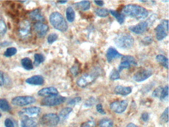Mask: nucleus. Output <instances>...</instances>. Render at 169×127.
Returning a JSON list of instances; mask_svg holds the SVG:
<instances>
[{
	"instance_id": "obj_1",
	"label": "nucleus",
	"mask_w": 169,
	"mask_h": 127,
	"mask_svg": "<svg viewBox=\"0 0 169 127\" xmlns=\"http://www.w3.org/2000/svg\"><path fill=\"white\" fill-rule=\"evenodd\" d=\"M123 15L132 17L137 20H142L146 18L148 12L146 9L140 5L130 4L123 8Z\"/></svg>"
},
{
	"instance_id": "obj_2",
	"label": "nucleus",
	"mask_w": 169,
	"mask_h": 127,
	"mask_svg": "<svg viewBox=\"0 0 169 127\" xmlns=\"http://www.w3.org/2000/svg\"><path fill=\"white\" fill-rule=\"evenodd\" d=\"M102 74V70L99 67H95L90 73L83 74L77 81V85L79 87L84 88L91 83Z\"/></svg>"
},
{
	"instance_id": "obj_3",
	"label": "nucleus",
	"mask_w": 169,
	"mask_h": 127,
	"mask_svg": "<svg viewBox=\"0 0 169 127\" xmlns=\"http://www.w3.org/2000/svg\"><path fill=\"white\" fill-rule=\"evenodd\" d=\"M117 47L123 49H130L135 42L134 37L128 33H122L117 35L114 40Z\"/></svg>"
},
{
	"instance_id": "obj_4",
	"label": "nucleus",
	"mask_w": 169,
	"mask_h": 127,
	"mask_svg": "<svg viewBox=\"0 0 169 127\" xmlns=\"http://www.w3.org/2000/svg\"><path fill=\"white\" fill-rule=\"evenodd\" d=\"M50 22L53 27L58 31L65 32L67 31L68 25L62 14L58 12H54L50 16Z\"/></svg>"
},
{
	"instance_id": "obj_5",
	"label": "nucleus",
	"mask_w": 169,
	"mask_h": 127,
	"mask_svg": "<svg viewBox=\"0 0 169 127\" xmlns=\"http://www.w3.org/2000/svg\"><path fill=\"white\" fill-rule=\"evenodd\" d=\"M66 99V97L61 95H51L42 99L41 101V104L42 106L47 107L57 106L63 103Z\"/></svg>"
},
{
	"instance_id": "obj_6",
	"label": "nucleus",
	"mask_w": 169,
	"mask_h": 127,
	"mask_svg": "<svg viewBox=\"0 0 169 127\" xmlns=\"http://www.w3.org/2000/svg\"><path fill=\"white\" fill-rule=\"evenodd\" d=\"M59 121V116L54 113H50L44 115L40 119V122L43 126L52 127L57 126Z\"/></svg>"
},
{
	"instance_id": "obj_7",
	"label": "nucleus",
	"mask_w": 169,
	"mask_h": 127,
	"mask_svg": "<svg viewBox=\"0 0 169 127\" xmlns=\"http://www.w3.org/2000/svg\"><path fill=\"white\" fill-rule=\"evenodd\" d=\"M168 24L169 20H162L161 24H159L155 29L156 38L158 41H161L165 38L167 36L169 28Z\"/></svg>"
},
{
	"instance_id": "obj_8",
	"label": "nucleus",
	"mask_w": 169,
	"mask_h": 127,
	"mask_svg": "<svg viewBox=\"0 0 169 127\" xmlns=\"http://www.w3.org/2000/svg\"><path fill=\"white\" fill-rule=\"evenodd\" d=\"M36 101L35 98L31 96L16 97L12 100V104L16 106H24L31 104Z\"/></svg>"
},
{
	"instance_id": "obj_9",
	"label": "nucleus",
	"mask_w": 169,
	"mask_h": 127,
	"mask_svg": "<svg viewBox=\"0 0 169 127\" xmlns=\"http://www.w3.org/2000/svg\"><path fill=\"white\" fill-rule=\"evenodd\" d=\"M153 74V71L150 69H142L134 74L133 79L136 82H142L149 78Z\"/></svg>"
},
{
	"instance_id": "obj_10",
	"label": "nucleus",
	"mask_w": 169,
	"mask_h": 127,
	"mask_svg": "<svg viewBox=\"0 0 169 127\" xmlns=\"http://www.w3.org/2000/svg\"><path fill=\"white\" fill-rule=\"evenodd\" d=\"M128 106V102L127 100L118 101L112 102L110 104L111 110L114 112L120 114L126 111Z\"/></svg>"
},
{
	"instance_id": "obj_11",
	"label": "nucleus",
	"mask_w": 169,
	"mask_h": 127,
	"mask_svg": "<svg viewBox=\"0 0 169 127\" xmlns=\"http://www.w3.org/2000/svg\"><path fill=\"white\" fill-rule=\"evenodd\" d=\"M31 25L29 21L24 20L20 24L19 32L20 37L25 38L31 34Z\"/></svg>"
},
{
	"instance_id": "obj_12",
	"label": "nucleus",
	"mask_w": 169,
	"mask_h": 127,
	"mask_svg": "<svg viewBox=\"0 0 169 127\" xmlns=\"http://www.w3.org/2000/svg\"><path fill=\"white\" fill-rule=\"evenodd\" d=\"M148 26L149 25L146 21H142L136 25L130 27L129 30L136 34H142L146 31Z\"/></svg>"
},
{
	"instance_id": "obj_13",
	"label": "nucleus",
	"mask_w": 169,
	"mask_h": 127,
	"mask_svg": "<svg viewBox=\"0 0 169 127\" xmlns=\"http://www.w3.org/2000/svg\"><path fill=\"white\" fill-rule=\"evenodd\" d=\"M34 29L37 35L40 38H42L46 34L49 30V27L46 24L37 22L34 25Z\"/></svg>"
},
{
	"instance_id": "obj_14",
	"label": "nucleus",
	"mask_w": 169,
	"mask_h": 127,
	"mask_svg": "<svg viewBox=\"0 0 169 127\" xmlns=\"http://www.w3.org/2000/svg\"><path fill=\"white\" fill-rule=\"evenodd\" d=\"M41 112V109L38 107H31L23 109L20 111V115H26L29 116H33L34 115H38Z\"/></svg>"
},
{
	"instance_id": "obj_15",
	"label": "nucleus",
	"mask_w": 169,
	"mask_h": 127,
	"mask_svg": "<svg viewBox=\"0 0 169 127\" xmlns=\"http://www.w3.org/2000/svg\"><path fill=\"white\" fill-rule=\"evenodd\" d=\"M106 57L108 62L111 63L116 59L120 58V57H122V55L119 53L118 51L114 48L110 47L107 50Z\"/></svg>"
},
{
	"instance_id": "obj_16",
	"label": "nucleus",
	"mask_w": 169,
	"mask_h": 127,
	"mask_svg": "<svg viewBox=\"0 0 169 127\" xmlns=\"http://www.w3.org/2000/svg\"><path fill=\"white\" fill-rule=\"evenodd\" d=\"M21 127H37V124L34 119L23 115L20 122Z\"/></svg>"
},
{
	"instance_id": "obj_17",
	"label": "nucleus",
	"mask_w": 169,
	"mask_h": 127,
	"mask_svg": "<svg viewBox=\"0 0 169 127\" xmlns=\"http://www.w3.org/2000/svg\"><path fill=\"white\" fill-rule=\"evenodd\" d=\"M25 82L29 85H41L44 82V78L42 75H35L28 78Z\"/></svg>"
},
{
	"instance_id": "obj_18",
	"label": "nucleus",
	"mask_w": 169,
	"mask_h": 127,
	"mask_svg": "<svg viewBox=\"0 0 169 127\" xmlns=\"http://www.w3.org/2000/svg\"><path fill=\"white\" fill-rule=\"evenodd\" d=\"M38 94L41 96H51V95H58V91L57 89L54 87H46L40 90Z\"/></svg>"
},
{
	"instance_id": "obj_19",
	"label": "nucleus",
	"mask_w": 169,
	"mask_h": 127,
	"mask_svg": "<svg viewBox=\"0 0 169 127\" xmlns=\"http://www.w3.org/2000/svg\"><path fill=\"white\" fill-rule=\"evenodd\" d=\"M132 89L129 86H123L121 85H118L114 89V93L117 95L127 96L131 94Z\"/></svg>"
},
{
	"instance_id": "obj_20",
	"label": "nucleus",
	"mask_w": 169,
	"mask_h": 127,
	"mask_svg": "<svg viewBox=\"0 0 169 127\" xmlns=\"http://www.w3.org/2000/svg\"><path fill=\"white\" fill-rule=\"evenodd\" d=\"M29 16L33 20H36L40 23H42L44 20V17L39 9H36L31 12V13H29Z\"/></svg>"
},
{
	"instance_id": "obj_21",
	"label": "nucleus",
	"mask_w": 169,
	"mask_h": 127,
	"mask_svg": "<svg viewBox=\"0 0 169 127\" xmlns=\"http://www.w3.org/2000/svg\"><path fill=\"white\" fill-rule=\"evenodd\" d=\"M75 7L81 11H86L90 9V2L88 1H82L74 4Z\"/></svg>"
},
{
	"instance_id": "obj_22",
	"label": "nucleus",
	"mask_w": 169,
	"mask_h": 127,
	"mask_svg": "<svg viewBox=\"0 0 169 127\" xmlns=\"http://www.w3.org/2000/svg\"><path fill=\"white\" fill-rule=\"evenodd\" d=\"M156 61L162 66L164 67L166 69H168L169 62L168 59L163 55H158L156 57Z\"/></svg>"
},
{
	"instance_id": "obj_23",
	"label": "nucleus",
	"mask_w": 169,
	"mask_h": 127,
	"mask_svg": "<svg viewBox=\"0 0 169 127\" xmlns=\"http://www.w3.org/2000/svg\"><path fill=\"white\" fill-rule=\"evenodd\" d=\"M21 64L22 66L26 70H31L33 69V63L32 62L31 60L29 58L26 57L23 58L21 60Z\"/></svg>"
},
{
	"instance_id": "obj_24",
	"label": "nucleus",
	"mask_w": 169,
	"mask_h": 127,
	"mask_svg": "<svg viewBox=\"0 0 169 127\" xmlns=\"http://www.w3.org/2000/svg\"><path fill=\"white\" fill-rule=\"evenodd\" d=\"M109 12L111 15L115 17V19H116L118 23L120 24H122L124 23L125 16L123 15V13H119L117 11H114V10H110Z\"/></svg>"
},
{
	"instance_id": "obj_25",
	"label": "nucleus",
	"mask_w": 169,
	"mask_h": 127,
	"mask_svg": "<svg viewBox=\"0 0 169 127\" xmlns=\"http://www.w3.org/2000/svg\"><path fill=\"white\" fill-rule=\"evenodd\" d=\"M66 15L67 19L69 22L73 23V21H74L75 20V13L73 8L70 7H68L66 9Z\"/></svg>"
},
{
	"instance_id": "obj_26",
	"label": "nucleus",
	"mask_w": 169,
	"mask_h": 127,
	"mask_svg": "<svg viewBox=\"0 0 169 127\" xmlns=\"http://www.w3.org/2000/svg\"><path fill=\"white\" fill-rule=\"evenodd\" d=\"M0 109L3 111L8 112L11 110V107L5 99H0Z\"/></svg>"
},
{
	"instance_id": "obj_27",
	"label": "nucleus",
	"mask_w": 169,
	"mask_h": 127,
	"mask_svg": "<svg viewBox=\"0 0 169 127\" xmlns=\"http://www.w3.org/2000/svg\"><path fill=\"white\" fill-rule=\"evenodd\" d=\"M34 65L35 66L38 67L39 66L41 63H42L45 61V57L43 55L40 53H37L34 55Z\"/></svg>"
},
{
	"instance_id": "obj_28",
	"label": "nucleus",
	"mask_w": 169,
	"mask_h": 127,
	"mask_svg": "<svg viewBox=\"0 0 169 127\" xmlns=\"http://www.w3.org/2000/svg\"><path fill=\"white\" fill-rule=\"evenodd\" d=\"M73 111V109L70 107H66L63 109L62 110L60 111L59 113V119H65L67 118V117L70 114L71 111Z\"/></svg>"
},
{
	"instance_id": "obj_29",
	"label": "nucleus",
	"mask_w": 169,
	"mask_h": 127,
	"mask_svg": "<svg viewBox=\"0 0 169 127\" xmlns=\"http://www.w3.org/2000/svg\"><path fill=\"white\" fill-rule=\"evenodd\" d=\"M113 123L111 119L103 118L99 122V127H113Z\"/></svg>"
},
{
	"instance_id": "obj_30",
	"label": "nucleus",
	"mask_w": 169,
	"mask_h": 127,
	"mask_svg": "<svg viewBox=\"0 0 169 127\" xmlns=\"http://www.w3.org/2000/svg\"><path fill=\"white\" fill-rule=\"evenodd\" d=\"M95 13L99 17H105L108 16L109 12L106 9L97 8L95 9Z\"/></svg>"
},
{
	"instance_id": "obj_31",
	"label": "nucleus",
	"mask_w": 169,
	"mask_h": 127,
	"mask_svg": "<svg viewBox=\"0 0 169 127\" xmlns=\"http://www.w3.org/2000/svg\"><path fill=\"white\" fill-rule=\"evenodd\" d=\"M17 53V49L15 47H10L7 48L4 52V55L6 57H11L15 55Z\"/></svg>"
},
{
	"instance_id": "obj_32",
	"label": "nucleus",
	"mask_w": 169,
	"mask_h": 127,
	"mask_svg": "<svg viewBox=\"0 0 169 127\" xmlns=\"http://www.w3.org/2000/svg\"><path fill=\"white\" fill-rule=\"evenodd\" d=\"M131 66V65L130 63L124 60H122V62L118 67V71L120 73V71H122L124 69H130Z\"/></svg>"
},
{
	"instance_id": "obj_33",
	"label": "nucleus",
	"mask_w": 169,
	"mask_h": 127,
	"mask_svg": "<svg viewBox=\"0 0 169 127\" xmlns=\"http://www.w3.org/2000/svg\"><path fill=\"white\" fill-rule=\"evenodd\" d=\"M110 79L112 81H115V80H118L120 78V72L118 71V70L116 69H114L110 73L109 75Z\"/></svg>"
},
{
	"instance_id": "obj_34",
	"label": "nucleus",
	"mask_w": 169,
	"mask_h": 127,
	"mask_svg": "<svg viewBox=\"0 0 169 127\" xmlns=\"http://www.w3.org/2000/svg\"><path fill=\"white\" fill-rule=\"evenodd\" d=\"M122 60H124L128 61V63H130L131 65H133L134 66L138 65V63L136 62L135 58L131 56L126 55L122 56Z\"/></svg>"
},
{
	"instance_id": "obj_35",
	"label": "nucleus",
	"mask_w": 169,
	"mask_h": 127,
	"mask_svg": "<svg viewBox=\"0 0 169 127\" xmlns=\"http://www.w3.org/2000/svg\"><path fill=\"white\" fill-rule=\"evenodd\" d=\"M160 120L163 123H168L169 121V108L168 107H167V108L164 110V112L163 113L161 116Z\"/></svg>"
},
{
	"instance_id": "obj_36",
	"label": "nucleus",
	"mask_w": 169,
	"mask_h": 127,
	"mask_svg": "<svg viewBox=\"0 0 169 127\" xmlns=\"http://www.w3.org/2000/svg\"><path fill=\"white\" fill-rule=\"evenodd\" d=\"M58 38V36L56 33H51L47 37V42L49 44H52L55 42Z\"/></svg>"
},
{
	"instance_id": "obj_37",
	"label": "nucleus",
	"mask_w": 169,
	"mask_h": 127,
	"mask_svg": "<svg viewBox=\"0 0 169 127\" xmlns=\"http://www.w3.org/2000/svg\"><path fill=\"white\" fill-rule=\"evenodd\" d=\"M163 87L162 86H158L157 87L153 92L152 93V96L154 97H157V98H160V96L161 94L162 91Z\"/></svg>"
},
{
	"instance_id": "obj_38",
	"label": "nucleus",
	"mask_w": 169,
	"mask_h": 127,
	"mask_svg": "<svg viewBox=\"0 0 169 127\" xmlns=\"http://www.w3.org/2000/svg\"><path fill=\"white\" fill-rule=\"evenodd\" d=\"M80 71V67L77 64L74 65L70 70V73L74 76H77L78 74Z\"/></svg>"
},
{
	"instance_id": "obj_39",
	"label": "nucleus",
	"mask_w": 169,
	"mask_h": 127,
	"mask_svg": "<svg viewBox=\"0 0 169 127\" xmlns=\"http://www.w3.org/2000/svg\"><path fill=\"white\" fill-rule=\"evenodd\" d=\"M7 27L5 21L0 20V34L3 35L7 32Z\"/></svg>"
},
{
	"instance_id": "obj_40",
	"label": "nucleus",
	"mask_w": 169,
	"mask_h": 127,
	"mask_svg": "<svg viewBox=\"0 0 169 127\" xmlns=\"http://www.w3.org/2000/svg\"><path fill=\"white\" fill-rule=\"evenodd\" d=\"M168 95H169V88H168V85H167L166 86L163 87L161 94L160 97V99L161 100L165 99L168 96Z\"/></svg>"
},
{
	"instance_id": "obj_41",
	"label": "nucleus",
	"mask_w": 169,
	"mask_h": 127,
	"mask_svg": "<svg viewBox=\"0 0 169 127\" xmlns=\"http://www.w3.org/2000/svg\"><path fill=\"white\" fill-rule=\"evenodd\" d=\"M96 102V100L94 97H91L90 98L87 99L84 103V105L86 107H91Z\"/></svg>"
},
{
	"instance_id": "obj_42",
	"label": "nucleus",
	"mask_w": 169,
	"mask_h": 127,
	"mask_svg": "<svg viewBox=\"0 0 169 127\" xmlns=\"http://www.w3.org/2000/svg\"><path fill=\"white\" fill-rule=\"evenodd\" d=\"M153 41V39L151 36H147V37H145L143 39L142 43L144 45H148L152 43Z\"/></svg>"
},
{
	"instance_id": "obj_43",
	"label": "nucleus",
	"mask_w": 169,
	"mask_h": 127,
	"mask_svg": "<svg viewBox=\"0 0 169 127\" xmlns=\"http://www.w3.org/2000/svg\"><path fill=\"white\" fill-rule=\"evenodd\" d=\"M81 100V97H76L75 98L71 99L68 102V104L69 105H75L79 103Z\"/></svg>"
},
{
	"instance_id": "obj_44",
	"label": "nucleus",
	"mask_w": 169,
	"mask_h": 127,
	"mask_svg": "<svg viewBox=\"0 0 169 127\" xmlns=\"http://www.w3.org/2000/svg\"><path fill=\"white\" fill-rule=\"evenodd\" d=\"M96 110L98 113H99L100 114H102V115H105L106 114V113L105 112V111L104 110V109L103 108V106L101 104H98L96 106Z\"/></svg>"
},
{
	"instance_id": "obj_45",
	"label": "nucleus",
	"mask_w": 169,
	"mask_h": 127,
	"mask_svg": "<svg viewBox=\"0 0 169 127\" xmlns=\"http://www.w3.org/2000/svg\"><path fill=\"white\" fill-rule=\"evenodd\" d=\"M4 124L5 127H15L13 121L10 119H6L4 122Z\"/></svg>"
},
{
	"instance_id": "obj_46",
	"label": "nucleus",
	"mask_w": 169,
	"mask_h": 127,
	"mask_svg": "<svg viewBox=\"0 0 169 127\" xmlns=\"http://www.w3.org/2000/svg\"><path fill=\"white\" fill-rule=\"evenodd\" d=\"M5 83V78L3 72L0 71V86H3Z\"/></svg>"
},
{
	"instance_id": "obj_47",
	"label": "nucleus",
	"mask_w": 169,
	"mask_h": 127,
	"mask_svg": "<svg viewBox=\"0 0 169 127\" xmlns=\"http://www.w3.org/2000/svg\"><path fill=\"white\" fill-rule=\"evenodd\" d=\"M149 116L148 113L144 112L142 114V119L143 121H144V122H147L149 120Z\"/></svg>"
},
{
	"instance_id": "obj_48",
	"label": "nucleus",
	"mask_w": 169,
	"mask_h": 127,
	"mask_svg": "<svg viewBox=\"0 0 169 127\" xmlns=\"http://www.w3.org/2000/svg\"><path fill=\"white\" fill-rule=\"evenodd\" d=\"M93 126H94L93 122L88 121V122L82 123L81 127H93Z\"/></svg>"
},
{
	"instance_id": "obj_49",
	"label": "nucleus",
	"mask_w": 169,
	"mask_h": 127,
	"mask_svg": "<svg viewBox=\"0 0 169 127\" xmlns=\"http://www.w3.org/2000/svg\"><path fill=\"white\" fill-rule=\"evenodd\" d=\"M94 2L96 5H98V6H100V7H102L104 4V1H95Z\"/></svg>"
},
{
	"instance_id": "obj_50",
	"label": "nucleus",
	"mask_w": 169,
	"mask_h": 127,
	"mask_svg": "<svg viewBox=\"0 0 169 127\" xmlns=\"http://www.w3.org/2000/svg\"><path fill=\"white\" fill-rule=\"evenodd\" d=\"M127 127H138V126H136L133 123H129L128 125H127Z\"/></svg>"
},
{
	"instance_id": "obj_51",
	"label": "nucleus",
	"mask_w": 169,
	"mask_h": 127,
	"mask_svg": "<svg viewBox=\"0 0 169 127\" xmlns=\"http://www.w3.org/2000/svg\"><path fill=\"white\" fill-rule=\"evenodd\" d=\"M67 1H61L58 2V3L61 4H65V3H67Z\"/></svg>"
},
{
	"instance_id": "obj_52",
	"label": "nucleus",
	"mask_w": 169,
	"mask_h": 127,
	"mask_svg": "<svg viewBox=\"0 0 169 127\" xmlns=\"http://www.w3.org/2000/svg\"><path fill=\"white\" fill-rule=\"evenodd\" d=\"M1 112H0V117H1Z\"/></svg>"
}]
</instances>
